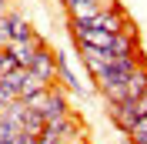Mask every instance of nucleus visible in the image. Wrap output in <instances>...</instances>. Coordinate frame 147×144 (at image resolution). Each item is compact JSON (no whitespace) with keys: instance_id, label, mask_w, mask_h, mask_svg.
I'll use <instances>...</instances> for the list:
<instances>
[{"instance_id":"obj_1","label":"nucleus","mask_w":147,"mask_h":144,"mask_svg":"<svg viewBox=\"0 0 147 144\" xmlns=\"http://www.w3.org/2000/svg\"><path fill=\"white\" fill-rule=\"evenodd\" d=\"M54 57H57V50L50 44H44L34 57H30V64H27V74H34L44 87H54L57 84V60Z\"/></svg>"},{"instance_id":"obj_2","label":"nucleus","mask_w":147,"mask_h":144,"mask_svg":"<svg viewBox=\"0 0 147 144\" xmlns=\"http://www.w3.org/2000/svg\"><path fill=\"white\" fill-rule=\"evenodd\" d=\"M147 111H144V104H140V97L137 101H117V104H107V117L114 121V127H117L120 134H127L130 127H134V121L137 117H144Z\"/></svg>"},{"instance_id":"obj_3","label":"nucleus","mask_w":147,"mask_h":144,"mask_svg":"<svg viewBox=\"0 0 147 144\" xmlns=\"http://www.w3.org/2000/svg\"><path fill=\"white\" fill-rule=\"evenodd\" d=\"M37 114L44 117V124H54V121H64L67 114H74V111H70V101H67V90L60 87V84H54V87L47 90L44 107L37 111Z\"/></svg>"},{"instance_id":"obj_4","label":"nucleus","mask_w":147,"mask_h":144,"mask_svg":"<svg viewBox=\"0 0 147 144\" xmlns=\"http://www.w3.org/2000/svg\"><path fill=\"white\" fill-rule=\"evenodd\" d=\"M57 84H60V87L64 90H70V94H84V81L80 77H77V71H74V64H70V57L64 54V50H57Z\"/></svg>"},{"instance_id":"obj_5","label":"nucleus","mask_w":147,"mask_h":144,"mask_svg":"<svg viewBox=\"0 0 147 144\" xmlns=\"http://www.w3.org/2000/svg\"><path fill=\"white\" fill-rule=\"evenodd\" d=\"M44 44H47L44 37H40V34H34L30 40H13V44H7L3 50H7L10 57H13V64H17V67H24V71H27L30 57H34V54H37V50H40Z\"/></svg>"},{"instance_id":"obj_6","label":"nucleus","mask_w":147,"mask_h":144,"mask_svg":"<svg viewBox=\"0 0 147 144\" xmlns=\"http://www.w3.org/2000/svg\"><path fill=\"white\" fill-rule=\"evenodd\" d=\"M144 90H147V64H137V67L127 74V81H124V97L137 101Z\"/></svg>"},{"instance_id":"obj_7","label":"nucleus","mask_w":147,"mask_h":144,"mask_svg":"<svg viewBox=\"0 0 147 144\" xmlns=\"http://www.w3.org/2000/svg\"><path fill=\"white\" fill-rule=\"evenodd\" d=\"M107 60H110V54L107 50H94V47H80V64L87 67V74H100L104 67H107Z\"/></svg>"},{"instance_id":"obj_8","label":"nucleus","mask_w":147,"mask_h":144,"mask_svg":"<svg viewBox=\"0 0 147 144\" xmlns=\"http://www.w3.org/2000/svg\"><path fill=\"white\" fill-rule=\"evenodd\" d=\"M24 77H27V71H24V67H13V71L0 74V87L7 90V97H17V94H20V84H24Z\"/></svg>"},{"instance_id":"obj_9","label":"nucleus","mask_w":147,"mask_h":144,"mask_svg":"<svg viewBox=\"0 0 147 144\" xmlns=\"http://www.w3.org/2000/svg\"><path fill=\"white\" fill-rule=\"evenodd\" d=\"M44 117L37 114V111H30L27 107V114H24V121H20V131H24V134H30V137H40V131H44Z\"/></svg>"},{"instance_id":"obj_10","label":"nucleus","mask_w":147,"mask_h":144,"mask_svg":"<svg viewBox=\"0 0 147 144\" xmlns=\"http://www.w3.org/2000/svg\"><path fill=\"white\" fill-rule=\"evenodd\" d=\"M127 137H130V144H147V114L134 121V127L127 131Z\"/></svg>"},{"instance_id":"obj_11","label":"nucleus","mask_w":147,"mask_h":144,"mask_svg":"<svg viewBox=\"0 0 147 144\" xmlns=\"http://www.w3.org/2000/svg\"><path fill=\"white\" fill-rule=\"evenodd\" d=\"M47 90H50V87H40V90H34V94H30V97L24 101V104H27L30 111H40V107H44V101H47Z\"/></svg>"},{"instance_id":"obj_12","label":"nucleus","mask_w":147,"mask_h":144,"mask_svg":"<svg viewBox=\"0 0 147 144\" xmlns=\"http://www.w3.org/2000/svg\"><path fill=\"white\" fill-rule=\"evenodd\" d=\"M7 101H13V97H7V90L0 87V107H3V104H7Z\"/></svg>"},{"instance_id":"obj_13","label":"nucleus","mask_w":147,"mask_h":144,"mask_svg":"<svg viewBox=\"0 0 147 144\" xmlns=\"http://www.w3.org/2000/svg\"><path fill=\"white\" fill-rule=\"evenodd\" d=\"M140 104H144V111H147V90H144V94H140Z\"/></svg>"},{"instance_id":"obj_14","label":"nucleus","mask_w":147,"mask_h":144,"mask_svg":"<svg viewBox=\"0 0 147 144\" xmlns=\"http://www.w3.org/2000/svg\"><path fill=\"white\" fill-rule=\"evenodd\" d=\"M0 3H7V0H0Z\"/></svg>"},{"instance_id":"obj_15","label":"nucleus","mask_w":147,"mask_h":144,"mask_svg":"<svg viewBox=\"0 0 147 144\" xmlns=\"http://www.w3.org/2000/svg\"><path fill=\"white\" fill-rule=\"evenodd\" d=\"M0 124H3V117H0Z\"/></svg>"}]
</instances>
